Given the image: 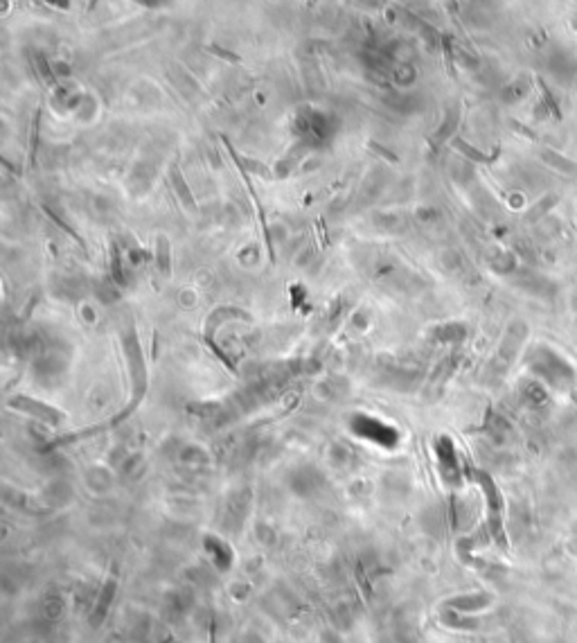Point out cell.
Instances as JSON below:
<instances>
[{"label": "cell", "mask_w": 577, "mask_h": 643, "mask_svg": "<svg viewBox=\"0 0 577 643\" xmlns=\"http://www.w3.org/2000/svg\"><path fill=\"white\" fill-rule=\"evenodd\" d=\"M115 589H118V580H115L113 576L104 582V587H102V591H99V599H97V605H95V610L90 612V623H93L95 627L97 625H102V621L107 618V614H109V607H111V603H113V596H115Z\"/></svg>", "instance_id": "obj_2"}, {"label": "cell", "mask_w": 577, "mask_h": 643, "mask_svg": "<svg viewBox=\"0 0 577 643\" xmlns=\"http://www.w3.org/2000/svg\"><path fill=\"white\" fill-rule=\"evenodd\" d=\"M210 643H217V639H214V625L210 627Z\"/></svg>", "instance_id": "obj_7"}, {"label": "cell", "mask_w": 577, "mask_h": 643, "mask_svg": "<svg viewBox=\"0 0 577 643\" xmlns=\"http://www.w3.org/2000/svg\"><path fill=\"white\" fill-rule=\"evenodd\" d=\"M435 452H437V458H440V467L447 479H456L458 476V461H456V454H454V443L451 438H447L442 435L440 440L435 445Z\"/></svg>", "instance_id": "obj_3"}, {"label": "cell", "mask_w": 577, "mask_h": 643, "mask_svg": "<svg viewBox=\"0 0 577 643\" xmlns=\"http://www.w3.org/2000/svg\"><path fill=\"white\" fill-rule=\"evenodd\" d=\"M7 407H9V409H14V411L25 413V416H30V418H37V420H41V422H45V424H52V427H56V424H61V422L66 420V416H63V413H61L59 409H54V407H50V404H45V402H41V399L28 397V395H14V397H9V399H7Z\"/></svg>", "instance_id": "obj_1"}, {"label": "cell", "mask_w": 577, "mask_h": 643, "mask_svg": "<svg viewBox=\"0 0 577 643\" xmlns=\"http://www.w3.org/2000/svg\"><path fill=\"white\" fill-rule=\"evenodd\" d=\"M546 158H548V163H552V165H557L561 172H575L577 167L571 163V160H566V158H561V156H557V154H546Z\"/></svg>", "instance_id": "obj_5"}, {"label": "cell", "mask_w": 577, "mask_h": 643, "mask_svg": "<svg viewBox=\"0 0 577 643\" xmlns=\"http://www.w3.org/2000/svg\"><path fill=\"white\" fill-rule=\"evenodd\" d=\"M156 264H158V271L169 278L171 275V256H169V239L165 235H158L156 237Z\"/></svg>", "instance_id": "obj_4"}, {"label": "cell", "mask_w": 577, "mask_h": 643, "mask_svg": "<svg viewBox=\"0 0 577 643\" xmlns=\"http://www.w3.org/2000/svg\"><path fill=\"white\" fill-rule=\"evenodd\" d=\"M174 183H176V190L183 192V201H186V203L190 205V208H194V201H192V197H190V192L186 190V186H183V176L174 174Z\"/></svg>", "instance_id": "obj_6"}]
</instances>
